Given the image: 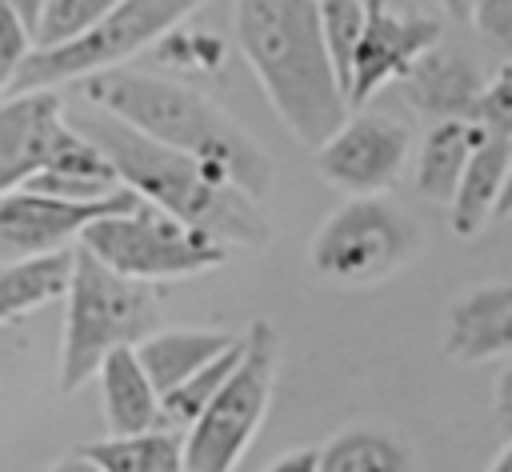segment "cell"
Segmentation results:
<instances>
[{
  "instance_id": "obj_31",
  "label": "cell",
  "mask_w": 512,
  "mask_h": 472,
  "mask_svg": "<svg viewBox=\"0 0 512 472\" xmlns=\"http://www.w3.org/2000/svg\"><path fill=\"white\" fill-rule=\"evenodd\" d=\"M44 472H100V468H96V464L76 448V452H68V456H60V460H52Z\"/></svg>"
},
{
  "instance_id": "obj_6",
  "label": "cell",
  "mask_w": 512,
  "mask_h": 472,
  "mask_svg": "<svg viewBox=\"0 0 512 472\" xmlns=\"http://www.w3.org/2000/svg\"><path fill=\"white\" fill-rule=\"evenodd\" d=\"M420 256V224L388 196L344 200L308 240V268L336 288H372Z\"/></svg>"
},
{
  "instance_id": "obj_11",
  "label": "cell",
  "mask_w": 512,
  "mask_h": 472,
  "mask_svg": "<svg viewBox=\"0 0 512 472\" xmlns=\"http://www.w3.org/2000/svg\"><path fill=\"white\" fill-rule=\"evenodd\" d=\"M144 200L132 188L112 192L108 200L96 204H72V200H56V196H40V192H8L0 196V260H32V256H52L64 252L72 240L80 244V236L104 220V216H124L132 208H140Z\"/></svg>"
},
{
  "instance_id": "obj_3",
  "label": "cell",
  "mask_w": 512,
  "mask_h": 472,
  "mask_svg": "<svg viewBox=\"0 0 512 472\" xmlns=\"http://www.w3.org/2000/svg\"><path fill=\"white\" fill-rule=\"evenodd\" d=\"M84 104L116 116L120 124L144 132L164 148L212 164L256 200H264L272 188L276 168L264 144L192 84L136 68H112L84 80Z\"/></svg>"
},
{
  "instance_id": "obj_13",
  "label": "cell",
  "mask_w": 512,
  "mask_h": 472,
  "mask_svg": "<svg viewBox=\"0 0 512 472\" xmlns=\"http://www.w3.org/2000/svg\"><path fill=\"white\" fill-rule=\"evenodd\" d=\"M440 348L452 364L512 360V280H484L444 308Z\"/></svg>"
},
{
  "instance_id": "obj_2",
  "label": "cell",
  "mask_w": 512,
  "mask_h": 472,
  "mask_svg": "<svg viewBox=\"0 0 512 472\" xmlns=\"http://www.w3.org/2000/svg\"><path fill=\"white\" fill-rule=\"evenodd\" d=\"M232 24L280 124L300 144L320 148L352 116L324 44L320 0H236Z\"/></svg>"
},
{
  "instance_id": "obj_25",
  "label": "cell",
  "mask_w": 512,
  "mask_h": 472,
  "mask_svg": "<svg viewBox=\"0 0 512 472\" xmlns=\"http://www.w3.org/2000/svg\"><path fill=\"white\" fill-rule=\"evenodd\" d=\"M156 56L184 72V76H208V72H220L224 68V40L212 36V32H200V28H172L160 44H156Z\"/></svg>"
},
{
  "instance_id": "obj_7",
  "label": "cell",
  "mask_w": 512,
  "mask_h": 472,
  "mask_svg": "<svg viewBox=\"0 0 512 472\" xmlns=\"http://www.w3.org/2000/svg\"><path fill=\"white\" fill-rule=\"evenodd\" d=\"M280 368V336L268 320H252L244 328V356L224 392L208 404V412L184 432V464L188 472H236L248 444L256 440Z\"/></svg>"
},
{
  "instance_id": "obj_24",
  "label": "cell",
  "mask_w": 512,
  "mask_h": 472,
  "mask_svg": "<svg viewBox=\"0 0 512 472\" xmlns=\"http://www.w3.org/2000/svg\"><path fill=\"white\" fill-rule=\"evenodd\" d=\"M120 0H48L36 32H32V52L44 48H64L80 36H88Z\"/></svg>"
},
{
  "instance_id": "obj_22",
  "label": "cell",
  "mask_w": 512,
  "mask_h": 472,
  "mask_svg": "<svg viewBox=\"0 0 512 472\" xmlns=\"http://www.w3.org/2000/svg\"><path fill=\"white\" fill-rule=\"evenodd\" d=\"M240 356H244V336H240V344L232 352H224L220 360H212L208 368H200L192 380H184L180 388H172L164 396V428H192L208 412V404L224 392V384L240 368Z\"/></svg>"
},
{
  "instance_id": "obj_33",
  "label": "cell",
  "mask_w": 512,
  "mask_h": 472,
  "mask_svg": "<svg viewBox=\"0 0 512 472\" xmlns=\"http://www.w3.org/2000/svg\"><path fill=\"white\" fill-rule=\"evenodd\" d=\"M452 20H472V12H476V4L480 0H436Z\"/></svg>"
},
{
  "instance_id": "obj_8",
  "label": "cell",
  "mask_w": 512,
  "mask_h": 472,
  "mask_svg": "<svg viewBox=\"0 0 512 472\" xmlns=\"http://www.w3.org/2000/svg\"><path fill=\"white\" fill-rule=\"evenodd\" d=\"M200 4L204 0H120L88 36H80L64 48L32 52L24 60L20 76L12 80L8 96L12 92H44V88H60L68 80H92L100 72L124 68V60L160 44Z\"/></svg>"
},
{
  "instance_id": "obj_14",
  "label": "cell",
  "mask_w": 512,
  "mask_h": 472,
  "mask_svg": "<svg viewBox=\"0 0 512 472\" xmlns=\"http://www.w3.org/2000/svg\"><path fill=\"white\" fill-rule=\"evenodd\" d=\"M488 80L480 72V64L456 48H432L404 80H400V92L404 100L420 112V116H432L436 124L440 120H468L472 108L480 104Z\"/></svg>"
},
{
  "instance_id": "obj_32",
  "label": "cell",
  "mask_w": 512,
  "mask_h": 472,
  "mask_svg": "<svg viewBox=\"0 0 512 472\" xmlns=\"http://www.w3.org/2000/svg\"><path fill=\"white\" fill-rule=\"evenodd\" d=\"M12 4V12L28 24V32H36V24H40V16H44V8H48V0H8Z\"/></svg>"
},
{
  "instance_id": "obj_27",
  "label": "cell",
  "mask_w": 512,
  "mask_h": 472,
  "mask_svg": "<svg viewBox=\"0 0 512 472\" xmlns=\"http://www.w3.org/2000/svg\"><path fill=\"white\" fill-rule=\"evenodd\" d=\"M28 56H32V32H28V24L12 12V4L0 0V92H4V96H8V88H12V80L20 76V68H24Z\"/></svg>"
},
{
  "instance_id": "obj_26",
  "label": "cell",
  "mask_w": 512,
  "mask_h": 472,
  "mask_svg": "<svg viewBox=\"0 0 512 472\" xmlns=\"http://www.w3.org/2000/svg\"><path fill=\"white\" fill-rule=\"evenodd\" d=\"M468 120L480 124L488 136H508L512 140V64H504L488 80V88H484V96H480V104L472 108Z\"/></svg>"
},
{
  "instance_id": "obj_20",
  "label": "cell",
  "mask_w": 512,
  "mask_h": 472,
  "mask_svg": "<svg viewBox=\"0 0 512 472\" xmlns=\"http://www.w3.org/2000/svg\"><path fill=\"white\" fill-rule=\"evenodd\" d=\"M76 272V248L0 264V324H12L52 300H68Z\"/></svg>"
},
{
  "instance_id": "obj_29",
  "label": "cell",
  "mask_w": 512,
  "mask_h": 472,
  "mask_svg": "<svg viewBox=\"0 0 512 472\" xmlns=\"http://www.w3.org/2000/svg\"><path fill=\"white\" fill-rule=\"evenodd\" d=\"M492 416H496L500 432L512 440V360H504L492 380Z\"/></svg>"
},
{
  "instance_id": "obj_30",
  "label": "cell",
  "mask_w": 512,
  "mask_h": 472,
  "mask_svg": "<svg viewBox=\"0 0 512 472\" xmlns=\"http://www.w3.org/2000/svg\"><path fill=\"white\" fill-rule=\"evenodd\" d=\"M264 472H320V448H296L276 456Z\"/></svg>"
},
{
  "instance_id": "obj_35",
  "label": "cell",
  "mask_w": 512,
  "mask_h": 472,
  "mask_svg": "<svg viewBox=\"0 0 512 472\" xmlns=\"http://www.w3.org/2000/svg\"><path fill=\"white\" fill-rule=\"evenodd\" d=\"M500 216H512V180H508V192H504V200H500V212H496V220Z\"/></svg>"
},
{
  "instance_id": "obj_1",
  "label": "cell",
  "mask_w": 512,
  "mask_h": 472,
  "mask_svg": "<svg viewBox=\"0 0 512 472\" xmlns=\"http://www.w3.org/2000/svg\"><path fill=\"white\" fill-rule=\"evenodd\" d=\"M72 124L104 152V160L116 168L120 184L132 188L144 204L160 208L164 216L212 236L224 248H264L272 240V224L256 196L236 188L224 172L212 164L184 156L176 148H164L148 140L144 132L120 124L108 112H96L84 104Z\"/></svg>"
},
{
  "instance_id": "obj_10",
  "label": "cell",
  "mask_w": 512,
  "mask_h": 472,
  "mask_svg": "<svg viewBox=\"0 0 512 472\" xmlns=\"http://www.w3.org/2000/svg\"><path fill=\"white\" fill-rule=\"evenodd\" d=\"M412 156V132L388 112H352L320 148L316 172L348 200L388 196Z\"/></svg>"
},
{
  "instance_id": "obj_15",
  "label": "cell",
  "mask_w": 512,
  "mask_h": 472,
  "mask_svg": "<svg viewBox=\"0 0 512 472\" xmlns=\"http://www.w3.org/2000/svg\"><path fill=\"white\" fill-rule=\"evenodd\" d=\"M100 404L108 436H140L164 428V396L144 372L136 348H120L100 368Z\"/></svg>"
},
{
  "instance_id": "obj_34",
  "label": "cell",
  "mask_w": 512,
  "mask_h": 472,
  "mask_svg": "<svg viewBox=\"0 0 512 472\" xmlns=\"http://www.w3.org/2000/svg\"><path fill=\"white\" fill-rule=\"evenodd\" d=\"M488 472H512V440L500 448V456L488 464Z\"/></svg>"
},
{
  "instance_id": "obj_16",
  "label": "cell",
  "mask_w": 512,
  "mask_h": 472,
  "mask_svg": "<svg viewBox=\"0 0 512 472\" xmlns=\"http://www.w3.org/2000/svg\"><path fill=\"white\" fill-rule=\"evenodd\" d=\"M488 140V132L472 120H440L428 128V136L416 148V164H412V180L416 192L432 204L452 208L460 180L476 156V148Z\"/></svg>"
},
{
  "instance_id": "obj_17",
  "label": "cell",
  "mask_w": 512,
  "mask_h": 472,
  "mask_svg": "<svg viewBox=\"0 0 512 472\" xmlns=\"http://www.w3.org/2000/svg\"><path fill=\"white\" fill-rule=\"evenodd\" d=\"M240 336L224 332V328H160L136 348V356H140L144 372L152 376V384L160 388V396H168L172 388L192 380L200 368H208L212 360L232 352L240 344Z\"/></svg>"
},
{
  "instance_id": "obj_18",
  "label": "cell",
  "mask_w": 512,
  "mask_h": 472,
  "mask_svg": "<svg viewBox=\"0 0 512 472\" xmlns=\"http://www.w3.org/2000/svg\"><path fill=\"white\" fill-rule=\"evenodd\" d=\"M508 180H512V140L508 136H488L476 148V156H472V164L460 180V192L448 208L452 236H460V240L480 236L496 220L500 200L508 192Z\"/></svg>"
},
{
  "instance_id": "obj_5",
  "label": "cell",
  "mask_w": 512,
  "mask_h": 472,
  "mask_svg": "<svg viewBox=\"0 0 512 472\" xmlns=\"http://www.w3.org/2000/svg\"><path fill=\"white\" fill-rule=\"evenodd\" d=\"M160 332V296L152 284L128 280L100 264L88 248L76 244V272L64 300V336H60V380L64 396L80 392L100 376L104 360L120 348H140Z\"/></svg>"
},
{
  "instance_id": "obj_4",
  "label": "cell",
  "mask_w": 512,
  "mask_h": 472,
  "mask_svg": "<svg viewBox=\"0 0 512 472\" xmlns=\"http://www.w3.org/2000/svg\"><path fill=\"white\" fill-rule=\"evenodd\" d=\"M20 188L72 204H96L124 188L104 152L64 116L56 88L0 100V196Z\"/></svg>"
},
{
  "instance_id": "obj_12",
  "label": "cell",
  "mask_w": 512,
  "mask_h": 472,
  "mask_svg": "<svg viewBox=\"0 0 512 472\" xmlns=\"http://www.w3.org/2000/svg\"><path fill=\"white\" fill-rule=\"evenodd\" d=\"M444 24L436 16H412L396 12L388 0H368V24L352 60V84H348V108L364 112V104L384 88L400 84L432 48H440Z\"/></svg>"
},
{
  "instance_id": "obj_9",
  "label": "cell",
  "mask_w": 512,
  "mask_h": 472,
  "mask_svg": "<svg viewBox=\"0 0 512 472\" xmlns=\"http://www.w3.org/2000/svg\"><path fill=\"white\" fill-rule=\"evenodd\" d=\"M80 248H88L100 264L112 272L140 280V284H160V280H184L212 272L228 260V248L216 244L212 236L164 216L152 204H140L124 216H104L96 220L84 236Z\"/></svg>"
},
{
  "instance_id": "obj_23",
  "label": "cell",
  "mask_w": 512,
  "mask_h": 472,
  "mask_svg": "<svg viewBox=\"0 0 512 472\" xmlns=\"http://www.w3.org/2000/svg\"><path fill=\"white\" fill-rule=\"evenodd\" d=\"M320 24H324V44L336 64L340 88L348 96L352 60H356V48H360V36L368 24V0H320Z\"/></svg>"
},
{
  "instance_id": "obj_28",
  "label": "cell",
  "mask_w": 512,
  "mask_h": 472,
  "mask_svg": "<svg viewBox=\"0 0 512 472\" xmlns=\"http://www.w3.org/2000/svg\"><path fill=\"white\" fill-rule=\"evenodd\" d=\"M472 24L492 48L512 56V0H480L472 12Z\"/></svg>"
},
{
  "instance_id": "obj_19",
  "label": "cell",
  "mask_w": 512,
  "mask_h": 472,
  "mask_svg": "<svg viewBox=\"0 0 512 472\" xmlns=\"http://www.w3.org/2000/svg\"><path fill=\"white\" fill-rule=\"evenodd\" d=\"M320 472H420L416 448L384 424H348L320 448Z\"/></svg>"
},
{
  "instance_id": "obj_21",
  "label": "cell",
  "mask_w": 512,
  "mask_h": 472,
  "mask_svg": "<svg viewBox=\"0 0 512 472\" xmlns=\"http://www.w3.org/2000/svg\"><path fill=\"white\" fill-rule=\"evenodd\" d=\"M80 452L100 472H188L184 464V432L156 428L140 436H104L80 444Z\"/></svg>"
}]
</instances>
